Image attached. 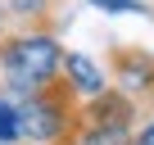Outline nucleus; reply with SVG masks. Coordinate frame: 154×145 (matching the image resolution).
Segmentation results:
<instances>
[{
  "label": "nucleus",
  "mask_w": 154,
  "mask_h": 145,
  "mask_svg": "<svg viewBox=\"0 0 154 145\" xmlns=\"http://www.w3.org/2000/svg\"><path fill=\"white\" fill-rule=\"evenodd\" d=\"M136 145H154V118L145 127H136Z\"/></svg>",
  "instance_id": "obj_9"
},
{
  "label": "nucleus",
  "mask_w": 154,
  "mask_h": 145,
  "mask_svg": "<svg viewBox=\"0 0 154 145\" xmlns=\"http://www.w3.org/2000/svg\"><path fill=\"white\" fill-rule=\"evenodd\" d=\"M77 91L54 77L45 86H36L32 95H18V122H23V140L32 145H59L72 127H77Z\"/></svg>",
  "instance_id": "obj_2"
},
{
  "label": "nucleus",
  "mask_w": 154,
  "mask_h": 145,
  "mask_svg": "<svg viewBox=\"0 0 154 145\" xmlns=\"http://www.w3.org/2000/svg\"><path fill=\"white\" fill-rule=\"evenodd\" d=\"M109 72H113V82L140 104L149 100L154 104V54L140 50V45H113L109 50Z\"/></svg>",
  "instance_id": "obj_3"
},
{
  "label": "nucleus",
  "mask_w": 154,
  "mask_h": 145,
  "mask_svg": "<svg viewBox=\"0 0 154 145\" xmlns=\"http://www.w3.org/2000/svg\"><path fill=\"white\" fill-rule=\"evenodd\" d=\"M95 9H104V14H154L149 5H140V0H91Z\"/></svg>",
  "instance_id": "obj_8"
},
{
  "label": "nucleus",
  "mask_w": 154,
  "mask_h": 145,
  "mask_svg": "<svg viewBox=\"0 0 154 145\" xmlns=\"http://www.w3.org/2000/svg\"><path fill=\"white\" fill-rule=\"evenodd\" d=\"M59 5L63 0H5V14H9L14 27H45V32H54Z\"/></svg>",
  "instance_id": "obj_6"
},
{
  "label": "nucleus",
  "mask_w": 154,
  "mask_h": 145,
  "mask_svg": "<svg viewBox=\"0 0 154 145\" xmlns=\"http://www.w3.org/2000/svg\"><path fill=\"white\" fill-rule=\"evenodd\" d=\"M59 145H136V127H109V122H82L59 140Z\"/></svg>",
  "instance_id": "obj_5"
},
{
  "label": "nucleus",
  "mask_w": 154,
  "mask_h": 145,
  "mask_svg": "<svg viewBox=\"0 0 154 145\" xmlns=\"http://www.w3.org/2000/svg\"><path fill=\"white\" fill-rule=\"evenodd\" d=\"M0 145H23V122H18V100L0 91Z\"/></svg>",
  "instance_id": "obj_7"
},
{
  "label": "nucleus",
  "mask_w": 154,
  "mask_h": 145,
  "mask_svg": "<svg viewBox=\"0 0 154 145\" xmlns=\"http://www.w3.org/2000/svg\"><path fill=\"white\" fill-rule=\"evenodd\" d=\"M59 68H63V45L54 41V32H45V27H9L0 36V82H5V91L14 100L32 95L45 82H54Z\"/></svg>",
  "instance_id": "obj_1"
},
{
  "label": "nucleus",
  "mask_w": 154,
  "mask_h": 145,
  "mask_svg": "<svg viewBox=\"0 0 154 145\" xmlns=\"http://www.w3.org/2000/svg\"><path fill=\"white\" fill-rule=\"evenodd\" d=\"M9 27H14V23H9V14H5V0H0V36H5Z\"/></svg>",
  "instance_id": "obj_10"
},
{
  "label": "nucleus",
  "mask_w": 154,
  "mask_h": 145,
  "mask_svg": "<svg viewBox=\"0 0 154 145\" xmlns=\"http://www.w3.org/2000/svg\"><path fill=\"white\" fill-rule=\"evenodd\" d=\"M59 77L77 91V100H91L95 91H104V68L91 63V54H82V50H63V68H59Z\"/></svg>",
  "instance_id": "obj_4"
}]
</instances>
